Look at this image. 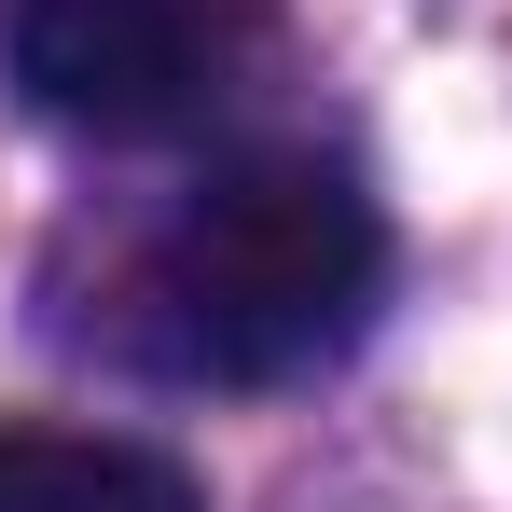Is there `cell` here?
<instances>
[{
  "instance_id": "6da1fadb",
  "label": "cell",
  "mask_w": 512,
  "mask_h": 512,
  "mask_svg": "<svg viewBox=\"0 0 512 512\" xmlns=\"http://www.w3.org/2000/svg\"><path fill=\"white\" fill-rule=\"evenodd\" d=\"M374 291H388V222L319 153L222 167L208 194H180V222L139 263L167 374H208V388H291V374H319L374 319Z\"/></svg>"
},
{
  "instance_id": "7a4b0ae2",
  "label": "cell",
  "mask_w": 512,
  "mask_h": 512,
  "mask_svg": "<svg viewBox=\"0 0 512 512\" xmlns=\"http://www.w3.org/2000/svg\"><path fill=\"white\" fill-rule=\"evenodd\" d=\"M0 56L70 139H180L250 70V0H14Z\"/></svg>"
},
{
  "instance_id": "3957f363",
  "label": "cell",
  "mask_w": 512,
  "mask_h": 512,
  "mask_svg": "<svg viewBox=\"0 0 512 512\" xmlns=\"http://www.w3.org/2000/svg\"><path fill=\"white\" fill-rule=\"evenodd\" d=\"M0 512H208L194 471L111 429H0Z\"/></svg>"
}]
</instances>
